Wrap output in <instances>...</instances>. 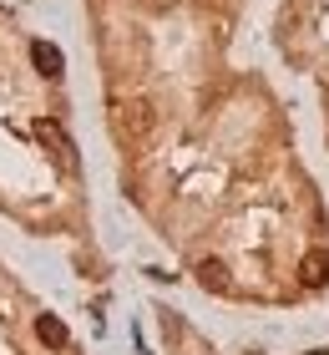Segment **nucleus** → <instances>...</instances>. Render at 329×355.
Wrapping results in <instances>:
<instances>
[{"label":"nucleus","instance_id":"7ed1b4c3","mask_svg":"<svg viewBox=\"0 0 329 355\" xmlns=\"http://www.w3.org/2000/svg\"><path fill=\"white\" fill-rule=\"evenodd\" d=\"M30 61L41 67V76H56V71H61V51H56L51 41H36V46H30Z\"/></svg>","mask_w":329,"mask_h":355},{"label":"nucleus","instance_id":"f03ea898","mask_svg":"<svg viewBox=\"0 0 329 355\" xmlns=\"http://www.w3.org/2000/svg\"><path fill=\"white\" fill-rule=\"evenodd\" d=\"M299 274H304V284H324V279H329V249H314V254H304Z\"/></svg>","mask_w":329,"mask_h":355},{"label":"nucleus","instance_id":"39448f33","mask_svg":"<svg viewBox=\"0 0 329 355\" xmlns=\"http://www.w3.org/2000/svg\"><path fill=\"white\" fill-rule=\"evenodd\" d=\"M197 279H203L208 289H223V284H228V279H223V264H213V259H208V264H197Z\"/></svg>","mask_w":329,"mask_h":355},{"label":"nucleus","instance_id":"20e7f679","mask_svg":"<svg viewBox=\"0 0 329 355\" xmlns=\"http://www.w3.org/2000/svg\"><path fill=\"white\" fill-rule=\"evenodd\" d=\"M36 330H41V340H46V345H66V325H61V320L41 315V325H36Z\"/></svg>","mask_w":329,"mask_h":355},{"label":"nucleus","instance_id":"f257e3e1","mask_svg":"<svg viewBox=\"0 0 329 355\" xmlns=\"http://www.w3.org/2000/svg\"><path fill=\"white\" fill-rule=\"evenodd\" d=\"M122 127H127V137H147V132H152V107H147V102H132V107L122 112Z\"/></svg>","mask_w":329,"mask_h":355}]
</instances>
